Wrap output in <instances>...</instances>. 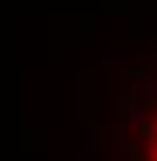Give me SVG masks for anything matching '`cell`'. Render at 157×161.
<instances>
[{
	"label": "cell",
	"instance_id": "cell-1",
	"mask_svg": "<svg viewBox=\"0 0 157 161\" xmlns=\"http://www.w3.org/2000/svg\"><path fill=\"white\" fill-rule=\"evenodd\" d=\"M126 154L130 161H157V69L126 99Z\"/></svg>",
	"mask_w": 157,
	"mask_h": 161
}]
</instances>
